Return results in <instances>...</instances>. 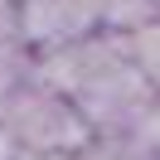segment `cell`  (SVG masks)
I'll use <instances>...</instances> for the list:
<instances>
[{
  "label": "cell",
  "mask_w": 160,
  "mask_h": 160,
  "mask_svg": "<svg viewBox=\"0 0 160 160\" xmlns=\"http://www.w3.org/2000/svg\"><path fill=\"white\" fill-rule=\"evenodd\" d=\"M0 131L15 141L20 155H82L97 141L78 102L34 78L0 107Z\"/></svg>",
  "instance_id": "obj_1"
},
{
  "label": "cell",
  "mask_w": 160,
  "mask_h": 160,
  "mask_svg": "<svg viewBox=\"0 0 160 160\" xmlns=\"http://www.w3.org/2000/svg\"><path fill=\"white\" fill-rule=\"evenodd\" d=\"M107 29V0H15V34L24 49L49 53Z\"/></svg>",
  "instance_id": "obj_2"
},
{
  "label": "cell",
  "mask_w": 160,
  "mask_h": 160,
  "mask_svg": "<svg viewBox=\"0 0 160 160\" xmlns=\"http://www.w3.org/2000/svg\"><path fill=\"white\" fill-rule=\"evenodd\" d=\"M24 44H20V34H5V39H0V107H5V102L15 97V92L24 88V82H29V68H34V58L24 63Z\"/></svg>",
  "instance_id": "obj_3"
},
{
  "label": "cell",
  "mask_w": 160,
  "mask_h": 160,
  "mask_svg": "<svg viewBox=\"0 0 160 160\" xmlns=\"http://www.w3.org/2000/svg\"><path fill=\"white\" fill-rule=\"evenodd\" d=\"M15 34V0H0V39Z\"/></svg>",
  "instance_id": "obj_4"
},
{
  "label": "cell",
  "mask_w": 160,
  "mask_h": 160,
  "mask_svg": "<svg viewBox=\"0 0 160 160\" xmlns=\"http://www.w3.org/2000/svg\"><path fill=\"white\" fill-rule=\"evenodd\" d=\"M15 155H20V150H15V141L0 131V160H15Z\"/></svg>",
  "instance_id": "obj_5"
}]
</instances>
